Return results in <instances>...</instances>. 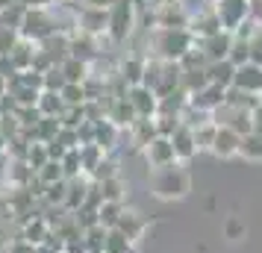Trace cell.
Wrapping results in <instances>:
<instances>
[{"label": "cell", "mask_w": 262, "mask_h": 253, "mask_svg": "<svg viewBox=\"0 0 262 253\" xmlns=\"http://www.w3.org/2000/svg\"><path fill=\"white\" fill-rule=\"evenodd\" d=\"M147 189L156 200L162 203H174V200H183L189 197L191 192V174L186 171V165H165V168H154L147 174Z\"/></svg>", "instance_id": "obj_1"}, {"label": "cell", "mask_w": 262, "mask_h": 253, "mask_svg": "<svg viewBox=\"0 0 262 253\" xmlns=\"http://www.w3.org/2000/svg\"><path fill=\"white\" fill-rule=\"evenodd\" d=\"M191 48H194V36L186 27H180V30L156 27L147 33V53L144 56H154L159 62H183V56Z\"/></svg>", "instance_id": "obj_2"}, {"label": "cell", "mask_w": 262, "mask_h": 253, "mask_svg": "<svg viewBox=\"0 0 262 253\" xmlns=\"http://www.w3.org/2000/svg\"><path fill=\"white\" fill-rule=\"evenodd\" d=\"M136 27H139V9H136L133 0H118V3L109 6V24H106L109 44H124Z\"/></svg>", "instance_id": "obj_3"}, {"label": "cell", "mask_w": 262, "mask_h": 253, "mask_svg": "<svg viewBox=\"0 0 262 253\" xmlns=\"http://www.w3.org/2000/svg\"><path fill=\"white\" fill-rule=\"evenodd\" d=\"M53 33H59V21H56L53 6H48V9H27L24 21L18 27V36L27 38V41H36V44H41Z\"/></svg>", "instance_id": "obj_4"}, {"label": "cell", "mask_w": 262, "mask_h": 253, "mask_svg": "<svg viewBox=\"0 0 262 253\" xmlns=\"http://www.w3.org/2000/svg\"><path fill=\"white\" fill-rule=\"evenodd\" d=\"M212 9L218 15V21H221V30L233 33L242 21L250 18V0H215Z\"/></svg>", "instance_id": "obj_5"}, {"label": "cell", "mask_w": 262, "mask_h": 253, "mask_svg": "<svg viewBox=\"0 0 262 253\" xmlns=\"http://www.w3.org/2000/svg\"><path fill=\"white\" fill-rule=\"evenodd\" d=\"M106 24H109V9H80L74 18V30H80L85 36L103 38L106 36Z\"/></svg>", "instance_id": "obj_6"}, {"label": "cell", "mask_w": 262, "mask_h": 253, "mask_svg": "<svg viewBox=\"0 0 262 253\" xmlns=\"http://www.w3.org/2000/svg\"><path fill=\"white\" fill-rule=\"evenodd\" d=\"M144 162H147V168H165V165H174L177 162V156H174V145H171V139H165V135H156L150 145L142 150Z\"/></svg>", "instance_id": "obj_7"}, {"label": "cell", "mask_w": 262, "mask_h": 253, "mask_svg": "<svg viewBox=\"0 0 262 253\" xmlns=\"http://www.w3.org/2000/svg\"><path fill=\"white\" fill-rule=\"evenodd\" d=\"M230 88H238V91H245V95H256L262 97V65H238L236 74H233V85Z\"/></svg>", "instance_id": "obj_8"}, {"label": "cell", "mask_w": 262, "mask_h": 253, "mask_svg": "<svg viewBox=\"0 0 262 253\" xmlns=\"http://www.w3.org/2000/svg\"><path fill=\"white\" fill-rule=\"evenodd\" d=\"M186 30L194 36V41H201V38H209V36H215V33H221V21H218V15H215L212 6H206V9H201L198 15H191Z\"/></svg>", "instance_id": "obj_9"}, {"label": "cell", "mask_w": 262, "mask_h": 253, "mask_svg": "<svg viewBox=\"0 0 262 253\" xmlns=\"http://www.w3.org/2000/svg\"><path fill=\"white\" fill-rule=\"evenodd\" d=\"M230 44H233V33L221 30V33H215V36H209V38H201V41H198V50L206 56V62H221V59H227Z\"/></svg>", "instance_id": "obj_10"}, {"label": "cell", "mask_w": 262, "mask_h": 253, "mask_svg": "<svg viewBox=\"0 0 262 253\" xmlns=\"http://www.w3.org/2000/svg\"><path fill=\"white\" fill-rule=\"evenodd\" d=\"M36 53H38V44H36V41H27V38L18 36V41L12 44V50L6 53V59H9V65H12L15 74H21V71H30V68H33Z\"/></svg>", "instance_id": "obj_11"}, {"label": "cell", "mask_w": 262, "mask_h": 253, "mask_svg": "<svg viewBox=\"0 0 262 253\" xmlns=\"http://www.w3.org/2000/svg\"><path fill=\"white\" fill-rule=\"evenodd\" d=\"M127 97H130L133 109L139 118H156V109H159V97L147 88V85H133L127 88Z\"/></svg>", "instance_id": "obj_12"}, {"label": "cell", "mask_w": 262, "mask_h": 253, "mask_svg": "<svg viewBox=\"0 0 262 253\" xmlns=\"http://www.w3.org/2000/svg\"><path fill=\"white\" fill-rule=\"evenodd\" d=\"M115 229H118V233H124L130 241H136V244H139V241H142V236H144V229H147V218H144L139 209L124 206V212H121Z\"/></svg>", "instance_id": "obj_13"}, {"label": "cell", "mask_w": 262, "mask_h": 253, "mask_svg": "<svg viewBox=\"0 0 262 253\" xmlns=\"http://www.w3.org/2000/svg\"><path fill=\"white\" fill-rule=\"evenodd\" d=\"M171 145H174V156H177L180 165H186L198 156V145H194V133H191L186 124H180L174 135H171Z\"/></svg>", "instance_id": "obj_14"}, {"label": "cell", "mask_w": 262, "mask_h": 253, "mask_svg": "<svg viewBox=\"0 0 262 253\" xmlns=\"http://www.w3.org/2000/svg\"><path fill=\"white\" fill-rule=\"evenodd\" d=\"M18 236H21L24 241H30L33 247H38V244H48V239H50V224L45 221V215H41V212H36L33 218H27L24 224H21Z\"/></svg>", "instance_id": "obj_15"}, {"label": "cell", "mask_w": 262, "mask_h": 253, "mask_svg": "<svg viewBox=\"0 0 262 253\" xmlns=\"http://www.w3.org/2000/svg\"><path fill=\"white\" fill-rule=\"evenodd\" d=\"M238 142H242V135L233 133L230 127H218V133H215V142L209 147V153L215 159H236L238 153Z\"/></svg>", "instance_id": "obj_16"}, {"label": "cell", "mask_w": 262, "mask_h": 253, "mask_svg": "<svg viewBox=\"0 0 262 253\" xmlns=\"http://www.w3.org/2000/svg\"><path fill=\"white\" fill-rule=\"evenodd\" d=\"M224 95H227V88H218V85H206V88H201L198 95H191L189 97V106L191 109H198V112H206V115H212L215 109L224 103Z\"/></svg>", "instance_id": "obj_17"}, {"label": "cell", "mask_w": 262, "mask_h": 253, "mask_svg": "<svg viewBox=\"0 0 262 253\" xmlns=\"http://www.w3.org/2000/svg\"><path fill=\"white\" fill-rule=\"evenodd\" d=\"M127 139H130V147L133 150H144L156 139V127H154V118H136L130 130H124Z\"/></svg>", "instance_id": "obj_18"}, {"label": "cell", "mask_w": 262, "mask_h": 253, "mask_svg": "<svg viewBox=\"0 0 262 253\" xmlns=\"http://www.w3.org/2000/svg\"><path fill=\"white\" fill-rule=\"evenodd\" d=\"M118 77H121V83L127 85V88H133V85H142L144 56H139V53H130L127 59H121V62H118Z\"/></svg>", "instance_id": "obj_19"}, {"label": "cell", "mask_w": 262, "mask_h": 253, "mask_svg": "<svg viewBox=\"0 0 262 253\" xmlns=\"http://www.w3.org/2000/svg\"><path fill=\"white\" fill-rule=\"evenodd\" d=\"M89 189H92V180H89V177L68 180V189H65V203H62V209H65V212H77V209L85 203Z\"/></svg>", "instance_id": "obj_20"}, {"label": "cell", "mask_w": 262, "mask_h": 253, "mask_svg": "<svg viewBox=\"0 0 262 253\" xmlns=\"http://www.w3.org/2000/svg\"><path fill=\"white\" fill-rule=\"evenodd\" d=\"M100 197H103V203H127V197H130V186L124 182V177H112V180H103V182H95Z\"/></svg>", "instance_id": "obj_21"}, {"label": "cell", "mask_w": 262, "mask_h": 253, "mask_svg": "<svg viewBox=\"0 0 262 253\" xmlns=\"http://www.w3.org/2000/svg\"><path fill=\"white\" fill-rule=\"evenodd\" d=\"M233 74H236V65L233 62H206V80L218 88H230L233 85Z\"/></svg>", "instance_id": "obj_22"}, {"label": "cell", "mask_w": 262, "mask_h": 253, "mask_svg": "<svg viewBox=\"0 0 262 253\" xmlns=\"http://www.w3.org/2000/svg\"><path fill=\"white\" fill-rule=\"evenodd\" d=\"M236 159H245V162H250V165H262V139H259V135H256V133L242 135Z\"/></svg>", "instance_id": "obj_23"}, {"label": "cell", "mask_w": 262, "mask_h": 253, "mask_svg": "<svg viewBox=\"0 0 262 253\" xmlns=\"http://www.w3.org/2000/svg\"><path fill=\"white\" fill-rule=\"evenodd\" d=\"M118 139H121V130L115 127V124H109L106 118L95 124V145H97V147H103L106 153H112V150H115Z\"/></svg>", "instance_id": "obj_24"}, {"label": "cell", "mask_w": 262, "mask_h": 253, "mask_svg": "<svg viewBox=\"0 0 262 253\" xmlns=\"http://www.w3.org/2000/svg\"><path fill=\"white\" fill-rule=\"evenodd\" d=\"M59 71H62V77H65V83H80V85H83L85 80H89L92 68H89V62L68 56V59H62V62H59Z\"/></svg>", "instance_id": "obj_25"}, {"label": "cell", "mask_w": 262, "mask_h": 253, "mask_svg": "<svg viewBox=\"0 0 262 253\" xmlns=\"http://www.w3.org/2000/svg\"><path fill=\"white\" fill-rule=\"evenodd\" d=\"M106 156H109V153L103 150V147H97V145H80V168H83V177H92V174H95V168Z\"/></svg>", "instance_id": "obj_26"}, {"label": "cell", "mask_w": 262, "mask_h": 253, "mask_svg": "<svg viewBox=\"0 0 262 253\" xmlns=\"http://www.w3.org/2000/svg\"><path fill=\"white\" fill-rule=\"evenodd\" d=\"M36 109H38V115H45V118H59L62 112H65V103H62L59 91H48V88H45V91L38 95Z\"/></svg>", "instance_id": "obj_27"}, {"label": "cell", "mask_w": 262, "mask_h": 253, "mask_svg": "<svg viewBox=\"0 0 262 253\" xmlns=\"http://www.w3.org/2000/svg\"><path fill=\"white\" fill-rule=\"evenodd\" d=\"M103 253H136V241H130L124 233H118V229H106Z\"/></svg>", "instance_id": "obj_28"}, {"label": "cell", "mask_w": 262, "mask_h": 253, "mask_svg": "<svg viewBox=\"0 0 262 253\" xmlns=\"http://www.w3.org/2000/svg\"><path fill=\"white\" fill-rule=\"evenodd\" d=\"M24 12H27V6L21 3V0L9 3V6L0 12V27H3V30H15V33H18V27H21V21H24Z\"/></svg>", "instance_id": "obj_29"}, {"label": "cell", "mask_w": 262, "mask_h": 253, "mask_svg": "<svg viewBox=\"0 0 262 253\" xmlns=\"http://www.w3.org/2000/svg\"><path fill=\"white\" fill-rule=\"evenodd\" d=\"M124 206L127 203H103L100 206V209H97V221H100V227L103 229H115L121 212H124Z\"/></svg>", "instance_id": "obj_30"}, {"label": "cell", "mask_w": 262, "mask_h": 253, "mask_svg": "<svg viewBox=\"0 0 262 253\" xmlns=\"http://www.w3.org/2000/svg\"><path fill=\"white\" fill-rule=\"evenodd\" d=\"M103 239H106V229L95 224V227L83 229V241H85V253H103Z\"/></svg>", "instance_id": "obj_31"}, {"label": "cell", "mask_w": 262, "mask_h": 253, "mask_svg": "<svg viewBox=\"0 0 262 253\" xmlns=\"http://www.w3.org/2000/svg\"><path fill=\"white\" fill-rule=\"evenodd\" d=\"M191 133H194V145H198V153H201V150H209V147H212L218 127H215L212 121H206V124H201V127H194Z\"/></svg>", "instance_id": "obj_32"}, {"label": "cell", "mask_w": 262, "mask_h": 253, "mask_svg": "<svg viewBox=\"0 0 262 253\" xmlns=\"http://www.w3.org/2000/svg\"><path fill=\"white\" fill-rule=\"evenodd\" d=\"M62 174H65V180H77V177H83V168H80V147H74L68 150L65 156H62Z\"/></svg>", "instance_id": "obj_33"}, {"label": "cell", "mask_w": 262, "mask_h": 253, "mask_svg": "<svg viewBox=\"0 0 262 253\" xmlns=\"http://www.w3.org/2000/svg\"><path fill=\"white\" fill-rule=\"evenodd\" d=\"M59 97H62L65 106H83L85 103V88L80 83H65L62 91H59Z\"/></svg>", "instance_id": "obj_34"}, {"label": "cell", "mask_w": 262, "mask_h": 253, "mask_svg": "<svg viewBox=\"0 0 262 253\" xmlns=\"http://www.w3.org/2000/svg\"><path fill=\"white\" fill-rule=\"evenodd\" d=\"M227 62H233V65H248L250 62V44L248 41H242V38L233 36V44H230V53H227Z\"/></svg>", "instance_id": "obj_35"}, {"label": "cell", "mask_w": 262, "mask_h": 253, "mask_svg": "<svg viewBox=\"0 0 262 253\" xmlns=\"http://www.w3.org/2000/svg\"><path fill=\"white\" fill-rule=\"evenodd\" d=\"M24 162H27V165H30L33 171L45 168V165L50 162V156H48V147L41 145V142H33V145H30V150H27V159H24Z\"/></svg>", "instance_id": "obj_36"}, {"label": "cell", "mask_w": 262, "mask_h": 253, "mask_svg": "<svg viewBox=\"0 0 262 253\" xmlns=\"http://www.w3.org/2000/svg\"><path fill=\"white\" fill-rule=\"evenodd\" d=\"M36 180L41 182V186H53V182L65 180V174H62V165L50 159V162L45 165V168H38V171H36Z\"/></svg>", "instance_id": "obj_37"}, {"label": "cell", "mask_w": 262, "mask_h": 253, "mask_svg": "<svg viewBox=\"0 0 262 253\" xmlns=\"http://www.w3.org/2000/svg\"><path fill=\"white\" fill-rule=\"evenodd\" d=\"M0 135L3 142H12L15 135H21V124L15 118V112H0Z\"/></svg>", "instance_id": "obj_38"}, {"label": "cell", "mask_w": 262, "mask_h": 253, "mask_svg": "<svg viewBox=\"0 0 262 253\" xmlns=\"http://www.w3.org/2000/svg\"><path fill=\"white\" fill-rule=\"evenodd\" d=\"M118 174H121V171H118V162H115L112 156H106V159H103V162H100V165L95 168V174H92L89 180H92V182H103V180H112V177H118Z\"/></svg>", "instance_id": "obj_39"}, {"label": "cell", "mask_w": 262, "mask_h": 253, "mask_svg": "<svg viewBox=\"0 0 262 253\" xmlns=\"http://www.w3.org/2000/svg\"><path fill=\"white\" fill-rule=\"evenodd\" d=\"M56 145H62L65 150H74V147H80V135H77V130H68V127H62L59 135L53 139Z\"/></svg>", "instance_id": "obj_40"}, {"label": "cell", "mask_w": 262, "mask_h": 253, "mask_svg": "<svg viewBox=\"0 0 262 253\" xmlns=\"http://www.w3.org/2000/svg\"><path fill=\"white\" fill-rule=\"evenodd\" d=\"M62 85H65V77H62L59 65H53V68L45 74V88H48V91H62Z\"/></svg>", "instance_id": "obj_41"}, {"label": "cell", "mask_w": 262, "mask_h": 253, "mask_svg": "<svg viewBox=\"0 0 262 253\" xmlns=\"http://www.w3.org/2000/svg\"><path fill=\"white\" fill-rule=\"evenodd\" d=\"M3 253H36V247L30 241H24L21 236H15L9 244H3Z\"/></svg>", "instance_id": "obj_42"}, {"label": "cell", "mask_w": 262, "mask_h": 253, "mask_svg": "<svg viewBox=\"0 0 262 253\" xmlns=\"http://www.w3.org/2000/svg\"><path fill=\"white\" fill-rule=\"evenodd\" d=\"M224 236L230 241H238V239H245V224L242 221H236V218H230L224 224Z\"/></svg>", "instance_id": "obj_43"}, {"label": "cell", "mask_w": 262, "mask_h": 253, "mask_svg": "<svg viewBox=\"0 0 262 253\" xmlns=\"http://www.w3.org/2000/svg\"><path fill=\"white\" fill-rule=\"evenodd\" d=\"M248 44H250V62H253V65H262V30L250 38Z\"/></svg>", "instance_id": "obj_44"}, {"label": "cell", "mask_w": 262, "mask_h": 253, "mask_svg": "<svg viewBox=\"0 0 262 253\" xmlns=\"http://www.w3.org/2000/svg\"><path fill=\"white\" fill-rule=\"evenodd\" d=\"M250 115H253V133H256V135L262 139V100H259V106L253 109Z\"/></svg>", "instance_id": "obj_45"}, {"label": "cell", "mask_w": 262, "mask_h": 253, "mask_svg": "<svg viewBox=\"0 0 262 253\" xmlns=\"http://www.w3.org/2000/svg\"><path fill=\"white\" fill-rule=\"evenodd\" d=\"M112 3H118V0H83L85 9H109Z\"/></svg>", "instance_id": "obj_46"}, {"label": "cell", "mask_w": 262, "mask_h": 253, "mask_svg": "<svg viewBox=\"0 0 262 253\" xmlns=\"http://www.w3.org/2000/svg\"><path fill=\"white\" fill-rule=\"evenodd\" d=\"M250 18L262 27V0H250Z\"/></svg>", "instance_id": "obj_47"}, {"label": "cell", "mask_w": 262, "mask_h": 253, "mask_svg": "<svg viewBox=\"0 0 262 253\" xmlns=\"http://www.w3.org/2000/svg\"><path fill=\"white\" fill-rule=\"evenodd\" d=\"M6 95H9V77H3V74H0V100H3Z\"/></svg>", "instance_id": "obj_48"}, {"label": "cell", "mask_w": 262, "mask_h": 253, "mask_svg": "<svg viewBox=\"0 0 262 253\" xmlns=\"http://www.w3.org/2000/svg\"><path fill=\"white\" fill-rule=\"evenodd\" d=\"M36 253H56V250H53L50 244H38V247H36Z\"/></svg>", "instance_id": "obj_49"}, {"label": "cell", "mask_w": 262, "mask_h": 253, "mask_svg": "<svg viewBox=\"0 0 262 253\" xmlns=\"http://www.w3.org/2000/svg\"><path fill=\"white\" fill-rule=\"evenodd\" d=\"M9 3H15V0H0V12H3V9H6Z\"/></svg>", "instance_id": "obj_50"}, {"label": "cell", "mask_w": 262, "mask_h": 253, "mask_svg": "<svg viewBox=\"0 0 262 253\" xmlns=\"http://www.w3.org/2000/svg\"><path fill=\"white\" fill-rule=\"evenodd\" d=\"M50 3H53V6H59V3H68V0H50Z\"/></svg>", "instance_id": "obj_51"}, {"label": "cell", "mask_w": 262, "mask_h": 253, "mask_svg": "<svg viewBox=\"0 0 262 253\" xmlns=\"http://www.w3.org/2000/svg\"><path fill=\"white\" fill-rule=\"evenodd\" d=\"M209 3H215V0H209Z\"/></svg>", "instance_id": "obj_52"}, {"label": "cell", "mask_w": 262, "mask_h": 253, "mask_svg": "<svg viewBox=\"0 0 262 253\" xmlns=\"http://www.w3.org/2000/svg\"><path fill=\"white\" fill-rule=\"evenodd\" d=\"M62 253H65V250H62Z\"/></svg>", "instance_id": "obj_53"}, {"label": "cell", "mask_w": 262, "mask_h": 253, "mask_svg": "<svg viewBox=\"0 0 262 253\" xmlns=\"http://www.w3.org/2000/svg\"><path fill=\"white\" fill-rule=\"evenodd\" d=\"M259 100H262V97H259Z\"/></svg>", "instance_id": "obj_54"}]
</instances>
